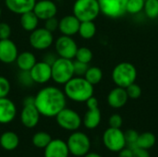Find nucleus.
I'll use <instances>...</instances> for the list:
<instances>
[{
  "instance_id": "obj_1",
  "label": "nucleus",
  "mask_w": 158,
  "mask_h": 157,
  "mask_svg": "<svg viewBox=\"0 0 158 157\" xmlns=\"http://www.w3.org/2000/svg\"><path fill=\"white\" fill-rule=\"evenodd\" d=\"M67 97L64 91L56 86H46L41 89L34 96V105L41 116L45 118L56 117L66 107Z\"/></svg>"
},
{
  "instance_id": "obj_2",
  "label": "nucleus",
  "mask_w": 158,
  "mask_h": 157,
  "mask_svg": "<svg viewBox=\"0 0 158 157\" xmlns=\"http://www.w3.org/2000/svg\"><path fill=\"white\" fill-rule=\"evenodd\" d=\"M64 93L67 98L77 103H85L94 96V85L84 77L74 76L64 84Z\"/></svg>"
},
{
  "instance_id": "obj_3",
  "label": "nucleus",
  "mask_w": 158,
  "mask_h": 157,
  "mask_svg": "<svg viewBox=\"0 0 158 157\" xmlns=\"http://www.w3.org/2000/svg\"><path fill=\"white\" fill-rule=\"evenodd\" d=\"M137 74V69L133 64L130 62H121L113 68L111 77L113 82L117 86L127 88L136 81Z\"/></svg>"
},
{
  "instance_id": "obj_4",
  "label": "nucleus",
  "mask_w": 158,
  "mask_h": 157,
  "mask_svg": "<svg viewBox=\"0 0 158 157\" xmlns=\"http://www.w3.org/2000/svg\"><path fill=\"white\" fill-rule=\"evenodd\" d=\"M73 15L81 21H94L101 13L98 0H76L73 4Z\"/></svg>"
},
{
  "instance_id": "obj_5",
  "label": "nucleus",
  "mask_w": 158,
  "mask_h": 157,
  "mask_svg": "<svg viewBox=\"0 0 158 157\" xmlns=\"http://www.w3.org/2000/svg\"><path fill=\"white\" fill-rule=\"evenodd\" d=\"M52 80L60 85L66 84L74 75V68L72 59L57 57L51 65Z\"/></svg>"
},
{
  "instance_id": "obj_6",
  "label": "nucleus",
  "mask_w": 158,
  "mask_h": 157,
  "mask_svg": "<svg viewBox=\"0 0 158 157\" xmlns=\"http://www.w3.org/2000/svg\"><path fill=\"white\" fill-rule=\"evenodd\" d=\"M67 145L69 154L77 157L84 156L90 152L91 141L89 137L81 131H74L68 139Z\"/></svg>"
},
{
  "instance_id": "obj_7",
  "label": "nucleus",
  "mask_w": 158,
  "mask_h": 157,
  "mask_svg": "<svg viewBox=\"0 0 158 157\" xmlns=\"http://www.w3.org/2000/svg\"><path fill=\"white\" fill-rule=\"evenodd\" d=\"M55 118L60 128L69 131L77 130L82 123L81 116L75 110L67 107L63 108Z\"/></svg>"
},
{
  "instance_id": "obj_8",
  "label": "nucleus",
  "mask_w": 158,
  "mask_h": 157,
  "mask_svg": "<svg viewBox=\"0 0 158 157\" xmlns=\"http://www.w3.org/2000/svg\"><path fill=\"white\" fill-rule=\"evenodd\" d=\"M103 143L106 149L111 152L118 153L126 147L124 132L120 129L108 128L103 134Z\"/></svg>"
},
{
  "instance_id": "obj_9",
  "label": "nucleus",
  "mask_w": 158,
  "mask_h": 157,
  "mask_svg": "<svg viewBox=\"0 0 158 157\" xmlns=\"http://www.w3.org/2000/svg\"><path fill=\"white\" fill-rule=\"evenodd\" d=\"M29 42L32 48L43 51L52 45L54 42V35L53 32L49 31L44 27L37 28L31 32Z\"/></svg>"
},
{
  "instance_id": "obj_10",
  "label": "nucleus",
  "mask_w": 158,
  "mask_h": 157,
  "mask_svg": "<svg viewBox=\"0 0 158 157\" xmlns=\"http://www.w3.org/2000/svg\"><path fill=\"white\" fill-rule=\"evenodd\" d=\"M128 0H98L100 11L106 17L118 19L125 15Z\"/></svg>"
},
{
  "instance_id": "obj_11",
  "label": "nucleus",
  "mask_w": 158,
  "mask_h": 157,
  "mask_svg": "<svg viewBox=\"0 0 158 157\" xmlns=\"http://www.w3.org/2000/svg\"><path fill=\"white\" fill-rule=\"evenodd\" d=\"M55 49L58 57L73 59L75 58L78 45L71 36L61 35L56 39L55 43Z\"/></svg>"
},
{
  "instance_id": "obj_12",
  "label": "nucleus",
  "mask_w": 158,
  "mask_h": 157,
  "mask_svg": "<svg viewBox=\"0 0 158 157\" xmlns=\"http://www.w3.org/2000/svg\"><path fill=\"white\" fill-rule=\"evenodd\" d=\"M31 76L34 83L44 84L52 80V68L51 65L45 61L36 62L30 70Z\"/></svg>"
},
{
  "instance_id": "obj_13",
  "label": "nucleus",
  "mask_w": 158,
  "mask_h": 157,
  "mask_svg": "<svg viewBox=\"0 0 158 157\" xmlns=\"http://www.w3.org/2000/svg\"><path fill=\"white\" fill-rule=\"evenodd\" d=\"M32 11L39 19L46 20L50 18L56 17L57 13V6L52 0H39L36 1Z\"/></svg>"
},
{
  "instance_id": "obj_14",
  "label": "nucleus",
  "mask_w": 158,
  "mask_h": 157,
  "mask_svg": "<svg viewBox=\"0 0 158 157\" xmlns=\"http://www.w3.org/2000/svg\"><path fill=\"white\" fill-rule=\"evenodd\" d=\"M18 55V47L12 40L9 38L0 40V62L12 64L16 62Z\"/></svg>"
},
{
  "instance_id": "obj_15",
  "label": "nucleus",
  "mask_w": 158,
  "mask_h": 157,
  "mask_svg": "<svg viewBox=\"0 0 158 157\" xmlns=\"http://www.w3.org/2000/svg\"><path fill=\"white\" fill-rule=\"evenodd\" d=\"M41 114L36 108L34 104L23 105L20 112V121L22 125L28 129H32L39 123Z\"/></svg>"
},
{
  "instance_id": "obj_16",
  "label": "nucleus",
  "mask_w": 158,
  "mask_h": 157,
  "mask_svg": "<svg viewBox=\"0 0 158 157\" xmlns=\"http://www.w3.org/2000/svg\"><path fill=\"white\" fill-rule=\"evenodd\" d=\"M69 151L67 143L60 139H52L44 148V157H69Z\"/></svg>"
},
{
  "instance_id": "obj_17",
  "label": "nucleus",
  "mask_w": 158,
  "mask_h": 157,
  "mask_svg": "<svg viewBox=\"0 0 158 157\" xmlns=\"http://www.w3.org/2000/svg\"><path fill=\"white\" fill-rule=\"evenodd\" d=\"M81 21L74 15H67L59 20L58 30L62 35L73 36L78 33Z\"/></svg>"
},
{
  "instance_id": "obj_18",
  "label": "nucleus",
  "mask_w": 158,
  "mask_h": 157,
  "mask_svg": "<svg viewBox=\"0 0 158 157\" xmlns=\"http://www.w3.org/2000/svg\"><path fill=\"white\" fill-rule=\"evenodd\" d=\"M17 115L15 104L7 97L0 98V124H8Z\"/></svg>"
},
{
  "instance_id": "obj_19",
  "label": "nucleus",
  "mask_w": 158,
  "mask_h": 157,
  "mask_svg": "<svg viewBox=\"0 0 158 157\" xmlns=\"http://www.w3.org/2000/svg\"><path fill=\"white\" fill-rule=\"evenodd\" d=\"M129 100L127 92L125 88L117 86L112 89L107 95V104L112 108H121L123 107Z\"/></svg>"
},
{
  "instance_id": "obj_20",
  "label": "nucleus",
  "mask_w": 158,
  "mask_h": 157,
  "mask_svg": "<svg viewBox=\"0 0 158 157\" xmlns=\"http://www.w3.org/2000/svg\"><path fill=\"white\" fill-rule=\"evenodd\" d=\"M36 0H5L6 8L12 13L21 15L28 11H31L34 7Z\"/></svg>"
},
{
  "instance_id": "obj_21",
  "label": "nucleus",
  "mask_w": 158,
  "mask_h": 157,
  "mask_svg": "<svg viewBox=\"0 0 158 157\" xmlns=\"http://www.w3.org/2000/svg\"><path fill=\"white\" fill-rule=\"evenodd\" d=\"M100 122H101V111L99 107L88 108L82 119V123L85 126V128L88 130H94L99 126Z\"/></svg>"
},
{
  "instance_id": "obj_22",
  "label": "nucleus",
  "mask_w": 158,
  "mask_h": 157,
  "mask_svg": "<svg viewBox=\"0 0 158 157\" xmlns=\"http://www.w3.org/2000/svg\"><path fill=\"white\" fill-rule=\"evenodd\" d=\"M36 62L37 60L35 56L29 51L19 53L16 59V64L19 68V70H24V71H30Z\"/></svg>"
},
{
  "instance_id": "obj_23",
  "label": "nucleus",
  "mask_w": 158,
  "mask_h": 157,
  "mask_svg": "<svg viewBox=\"0 0 158 157\" xmlns=\"http://www.w3.org/2000/svg\"><path fill=\"white\" fill-rule=\"evenodd\" d=\"M39 20L40 19H38V17L31 10V11H28L20 15L19 23L24 31L31 32L32 31L38 28Z\"/></svg>"
},
{
  "instance_id": "obj_24",
  "label": "nucleus",
  "mask_w": 158,
  "mask_h": 157,
  "mask_svg": "<svg viewBox=\"0 0 158 157\" xmlns=\"http://www.w3.org/2000/svg\"><path fill=\"white\" fill-rule=\"evenodd\" d=\"M19 144V139L17 133L6 131L0 136V145L6 151H13Z\"/></svg>"
},
{
  "instance_id": "obj_25",
  "label": "nucleus",
  "mask_w": 158,
  "mask_h": 157,
  "mask_svg": "<svg viewBox=\"0 0 158 157\" xmlns=\"http://www.w3.org/2000/svg\"><path fill=\"white\" fill-rule=\"evenodd\" d=\"M78 33L85 40L92 39L96 33V25L94 21H81Z\"/></svg>"
},
{
  "instance_id": "obj_26",
  "label": "nucleus",
  "mask_w": 158,
  "mask_h": 157,
  "mask_svg": "<svg viewBox=\"0 0 158 157\" xmlns=\"http://www.w3.org/2000/svg\"><path fill=\"white\" fill-rule=\"evenodd\" d=\"M156 142V138L155 134H153L152 132H143L142 134H139L137 140V147L149 150L150 148L154 147Z\"/></svg>"
},
{
  "instance_id": "obj_27",
  "label": "nucleus",
  "mask_w": 158,
  "mask_h": 157,
  "mask_svg": "<svg viewBox=\"0 0 158 157\" xmlns=\"http://www.w3.org/2000/svg\"><path fill=\"white\" fill-rule=\"evenodd\" d=\"M92 85H97L103 79V71L98 67H89L83 76Z\"/></svg>"
},
{
  "instance_id": "obj_28",
  "label": "nucleus",
  "mask_w": 158,
  "mask_h": 157,
  "mask_svg": "<svg viewBox=\"0 0 158 157\" xmlns=\"http://www.w3.org/2000/svg\"><path fill=\"white\" fill-rule=\"evenodd\" d=\"M51 141H52V137L50 136V134L44 131L36 132L32 137V144L36 148H40V149H44Z\"/></svg>"
},
{
  "instance_id": "obj_29",
  "label": "nucleus",
  "mask_w": 158,
  "mask_h": 157,
  "mask_svg": "<svg viewBox=\"0 0 158 157\" xmlns=\"http://www.w3.org/2000/svg\"><path fill=\"white\" fill-rule=\"evenodd\" d=\"M143 11L145 16L150 19L158 18V0H145Z\"/></svg>"
},
{
  "instance_id": "obj_30",
  "label": "nucleus",
  "mask_w": 158,
  "mask_h": 157,
  "mask_svg": "<svg viewBox=\"0 0 158 157\" xmlns=\"http://www.w3.org/2000/svg\"><path fill=\"white\" fill-rule=\"evenodd\" d=\"M93 52L88 47H78L75 59L86 64H89L93 59Z\"/></svg>"
},
{
  "instance_id": "obj_31",
  "label": "nucleus",
  "mask_w": 158,
  "mask_h": 157,
  "mask_svg": "<svg viewBox=\"0 0 158 157\" xmlns=\"http://www.w3.org/2000/svg\"><path fill=\"white\" fill-rule=\"evenodd\" d=\"M145 0H128L126 11L130 14L136 15L143 10Z\"/></svg>"
},
{
  "instance_id": "obj_32",
  "label": "nucleus",
  "mask_w": 158,
  "mask_h": 157,
  "mask_svg": "<svg viewBox=\"0 0 158 157\" xmlns=\"http://www.w3.org/2000/svg\"><path fill=\"white\" fill-rule=\"evenodd\" d=\"M139 137V133L135 130H128L124 132V138L126 143V147L130 149H134L137 147V140Z\"/></svg>"
},
{
  "instance_id": "obj_33",
  "label": "nucleus",
  "mask_w": 158,
  "mask_h": 157,
  "mask_svg": "<svg viewBox=\"0 0 158 157\" xmlns=\"http://www.w3.org/2000/svg\"><path fill=\"white\" fill-rule=\"evenodd\" d=\"M18 81L24 87H31L34 83L32 81V78L31 76L30 71L20 70L19 73V76H18Z\"/></svg>"
},
{
  "instance_id": "obj_34",
  "label": "nucleus",
  "mask_w": 158,
  "mask_h": 157,
  "mask_svg": "<svg viewBox=\"0 0 158 157\" xmlns=\"http://www.w3.org/2000/svg\"><path fill=\"white\" fill-rule=\"evenodd\" d=\"M126 89V92H127V94H128V97L130 99H138L141 97L142 95V88L137 84V83H132L131 84L130 86H128Z\"/></svg>"
},
{
  "instance_id": "obj_35",
  "label": "nucleus",
  "mask_w": 158,
  "mask_h": 157,
  "mask_svg": "<svg viewBox=\"0 0 158 157\" xmlns=\"http://www.w3.org/2000/svg\"><path fill=\"white\" fill-rule=\"evenodd\" d=\"M10 90L11 85L9 81L4 76H0V98L6 97L10 93Z\"/></svg>"
},
{
  "instance_id": "obj_36",
  "label": "nucleus",
  "mask_w": 158,
  "mask_h": 157,
  "mask_svg": "<svg viewBox=\"0 0 158 157\" xmlns=\"http://www.w3.org/2000/svg\"><path fill=\"white\" fill-rule=\"evenodd\" d=\"M89 64L75 60L73 61V68H74V75L79 76V77H83L84 74L86 73L89 66Z\"/></svg>"
},
{
  "instance_id": "obj_37",
  "label": "nucleus",
  "mask_w": 158,
  "mask_h": 157,
  "mask_svg": "<svg viewBox=\"0 0 158 157\" xmlns=\"http://www.w3.org/2000/svg\"><path fill=\"white\" fill-rule=\"evenodd\" d=\"M45 23H44V28L46 30H48L49 31L51 32H54L58 30V25H59V20L56 18V17H53V18H50L46 20H44Z\"/></svg>"
},
{
  "instance_id": "obj_38",
  "label": "nucleus",
  "mask_w": 158,
  "mask_h": 157,
  "mask_svg": "<svg viewBox=\"0 0 158 157\" xmlns=\"http://www.w3.org/2000/svg\"><path fill=\"white\" fill-rule=\"evenodd\" d=\"M109 123V127L110 128H115V129H120L123 123L122 118L120 115L118 114H113L108 120Z\"/></svg>"
},
{
  "instance_id": "obj_39",
  "label": "nucleus",
  "mask_w": 158,
  "mask_h": 157,
  "mask_svg": "<svg viewBox=\"0 0 158 157\" xmlns=\"http://www.w3.org/2000/svg\"><path fill=\"white\" fill-rule=\"evenodd\" d=\"M11 35V28L6 22H0V40L8 39Z\"/></svg>"
},
{
  "instance_id": "obj_40",
  "label": "nucleus",
  "mask_w": 158,
  "mask_h": 157,
  "mask_svg": "<svg viewBox=\"0 0 158 157\" xmlns=\"http://www.w3.org/2000/svg\"><path fill=\"white\" fill-rule=\"evenodd\" d=\"M132 153L133 157H151L148 150L140 147H135L134 149H132Z\"/></svg>"
},
{
  "instance_id": "obj_41",
  "label": "nucleus",
  "mask_w": 158,
  "mask_h": 157,
  "mask_svg": "<svg viewBox=\"0 0 158 157\" xmlns=\"http://www.w3.org/2000/svg\"><path fill=\"white\" fill-rule=\"evenodd\" d=\"M85 103H86V105H87V107H88V108H95V107H99L98 100H97L95 97H94V96L90 97V98H89Z\"/></svg>"
},
{
  "instance_id": "obj_42",
  "label": "nucleus",
  "mask_w": 158,
  "mask_h": 157,
  "mask_svg": "<svg viewBox=\"0 0 158 157\" xmlns=\"http://www.w3.org/2000/svg\"><path fill=\"white\" fill-rule=\"evenodd\" d=\"M118 157H133L132 150L128 147H124L118 152Z\"/></svg>"
},
{
  "instance_id": "obj_43",
  "label": "nucleus",
  "mask_w": 158,
  "mask_h": 157,
  "mask_svg": "<svg viewBox=\"0 0 158 157\" xmlns=\"http://www.w3.org/2000/svg\"><path fill=\"white\" fill-rule=\"evenodd\" d=\"M84 157H102L100 155H98V154H96V153H88V154H86Z\"/></svg>"
},
{
  "instance_id": "obj_44",
  "label": "nucleus",
  "mask_w": 158,
  "mask_h": 157,
  "mask_svg": "<svg viewBox=\"0 0 158 157\" xmlns=\"http://www.w3.org/2000/svg\"><path fill=\"white\" fill-rule=\"evenodd\" d=\"M1 15H2V8H1V6H0V17H1Z\"/></svg>"
}]
</instances>
